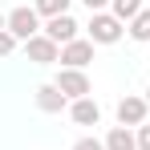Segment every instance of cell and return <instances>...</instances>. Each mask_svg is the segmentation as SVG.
<instances>
[{
    "label": "cell",
    "mask_w": 150,
    "mask_h": 150,
    "mask_svg": "<svg viewBox=\"0 0 150 150\" xmlns=\"http://www.w3.org/2000/svg\"><path fill=\"white\" fill-rule=\"evenodd\" d=\"M122 37V21L114 12H89V41L93 45H114Z\"/></svg>",
    "instance_id": "6da1fadb"
},
{
    "label": "cell",
    "mask_w": 150,
    "mask_h": 150,
    "mask_svg": "<svg viewBox=\"0 0 150 150\" xmlns=\"http://www.w3.org/2000/svg\"><path fill=\"white\" fill-rule=\"evenodd\" d=\"M61 61H65V69H85L89 61H93V41H69V45H61Z\"/></svg>",
    "instance_id": "5b68a950"
},
{
    "label": "cell",
    "mask_w": 150,
    "mask_h": 150,
    "mask_svg": "<svg viewBox=\"0 0 150 150\" xmlns=\"http://www.w3.org/2000/svg\"><path fill=\"white\" fill-rule=\"evenodd\" d=\"M65 101H69V98H65L57 85H41V89H37V105H41L45 114H61V110H65Z\"/></svg>",
    "instance_id": "9c48e42d"
},
{
    "label": "cell",
    "mask_w": 150,
    "mask_h": 150,
    "mask_svg": "<svg viewBox=\"0 0 150 150\" xmlns=\"http://www.w3.org/2000/svg\"><path fill=\"white\" fill-rule=\"evenodd\" d=\"M105 150H138V138L126 130V126H114L105 134Z\"/></svg>",
    "instance_id": "30bf717a"
},
{
    "label": "cell",
    "mask_w": 150,
    "mask_h": 150,
    "mask_svg": "<svg viewBox=\"0 0 150 150\" xmlns=\"http://www.w3.org/2000/svg\"><path fill=\"white\" fill-rule=\"evenodd\" d=\"M146 98H122L118 101V126H142L146 122Z\"/></svg>",
    "instance_id": "52a82bcc"
},
{
    "label": "cell",
    "mask_w": 150,
    "mask_h": 150,
    "mask_svg": "<svg viewBox=\"0 0 150 150\" xmlns=\"http://www.w3.org/2000/svg\"><path fill=\"white\" fill-rule=\"evenodd\" d=\"M65 98H89V77H85V69H61L57 73V81H53Z\"/></svg>",
    "instance_id": "3957f363"
},
{
    "label": "cell",
    "mask_w": 150,
    "mask_h": 150,
    "mask_svg": "<svg viewBox=\"0 0 150 150\" xmlns=\"http://www.w3.org/2000/svg\"><path fill=\"white\" fill-rule=\"evenodd\" d=\"M37 16H41L37 8H25V4H21V8L8 12V25H4V28H8L16 41H33V37L41 33V21H37Z\"/></svg>",
    "instance_id": "7a4b0ae2"
},
{
    "label": "cell",
    "mask_w": 150,
    "mask_h": 150,
    "mask_svg": "<svg viewBox=\"0 0 150 150\" xmlns=\"http://www.w3.org/2000/svg\"><path fill=\"white\" fill-rule=\"evenodd\" d=\"M33 8H37V12H41V16H65V12H69V0H37V4H33Z\"/></svg>",
    "instance_id": "4fadbf2b"
},
{
    "label": "cell",
    "mask_w": 150,
    "mask_h": 150,
    "mask_svg": "<svg viewBox=\"0 0 150 150\" xmlns=\"http://www.w3.org/2000/svg\"><path fill=\"white\" fill-rule=\"evenodd\" d=\"M25 53H28V61H37V65H53V61H61V45L49 41L45 33H37L33 41H25Z\"/></svg>",
    "instance_id": "277c9868"
},
{
    "label": "cell",
    "mask_w": 150,
    "mask_h": 150,
    "mask_svg": "<svg viewBox=\"0 0 150 150\" xmlns=\"http://www.w3.org/2000/svg\"><path fill=\"white\" fill-rule=\"evenodd\" d=\"M69 118H73L77 126H98L101 122V105L93 98H77L73 105H69Z\"/></svg>",
    "instance_id": "ba28073f"
},
{
    "label": "cell",
    "mask_w": 150,
    "mask_h": 150,
    "mask_svg": "<svg viewBox=\"0 0 150 150\" xmlns=\"http://www.w3.org/2000/svg\"><path fill=\"white\" fill-rule=\"evenodd\" d=\"M105 4H110V0H85V8H89V12H101Z\"/></svg>",
    "instance_id": "e0dca14e"
},
{
    "label": "cell",
    "mask_w": 150,
    "mask_h": 150,
    "mask_svg": "<svg viewBox=\"0 0 150 150\" xmlns=\"http://www.w3.org/2000/svg\"><path fill=\"white\" fill-rule=\"evenodd\" d=\"M73 150H105V142H98V138H77Z\"/></svg>",
    "instance_id": "9a60e30c"
},
{
    "label": "cell",
    "mask_w": 150,
    "mask_h": 150,
    "mask_svg": "<svg viewBox=\"0 0 150 150\" xmlns=\"http://www.w3.org/2000/svg\"><path fill=\"white\" fill-rule=\"evenodd\" d=\"M110 4H114V16L118 21H134L142 12V0H110Z\"/></svg>",
    "instance_id": "7c38bea8"
},
{
    "label": "cell",
    "mask_w": 150,
    "mask_h": 150,
    "mask_svg": "<svg viewBox=\"0 0 150 150\" xmlns=\"http://www.w3.org/2000/svg\"><path fill=\"white\" fill-rule=\"evenodd\" d=\"M146 93H150V89H146ZM146 105H150V98H146Z\"/></svg>",
    "instance_id": "d6986e66"
},
{
    "label": "cell",
    "mask_w": 150,
    "mask_h": 150,
    "mask_svg": "<svg viewBox=\"0 0 150 150\" xmlns=\"http://www.w3.org/2000/svg\"><path fill=\"white\" fill-rule=\"evenodd\" d=\"M12 49H16V37H12L8 28H0V57H8Z\"/></svg>",
    "instance_id": "5bb4252c"
},
{
    "label": "cell",
    "mask_w": 150,
    "mask_h": 150,
    "mask_svg": "<svg viewBox=\"0 0 150 150\" xmlns=\"http://www.w3.org/2000/svg\"><path fill=\"white\" fill-rule=\"evenodd\" d=\"M138 150H150V126H138Z\"/></svg>",
    "instance_id": "2e32d148"
},
{
    "label": "cell",
    "mask_w": 150,
    "mask_h": 150,
    "mask_svg": "<svg viewBox=\"0 0 150 150\" xmlns=\"http://www.w3.org/2000/svg\"><path fill=\"white\" fill-rule=\"evenodd\" d=\"M4 25H8V16H4V12H0V28H4Z\"/></svg>",
    "instance_id": "ac0fdd59"
},
{
    "label": "cell",
    "mask_w": 150,
    "mask_h": 150,
    "mask_svg": "<svg viewBox=\"0 0 150 150\" xmlns=\"http://www.w3.org/2000/svg\"><path fill=\"white\" fill-rule=\"evenodd\" d=\"M77 28H81V25L65 12V16H53L49 25H45V37H49V41H57V45H69V41H77Z\"/></svg>",
    "instance_id": "8992f818"
},
{
    "label": "cell",
    "mask_w": 150,
    "mask_h": 150,
    "mask_svg": "<svg viewBox=\"0 0 150 150\" xmlns=\"http://www.w3.org/2000/svg\"><path fill=\"white\" fill-rule=\"evenodd\" d=\"M130 37H134V41H150V8H142V12L130 21Z\"/></svg>",
    "instance_id": "8fae6325"
}]
</instances>
